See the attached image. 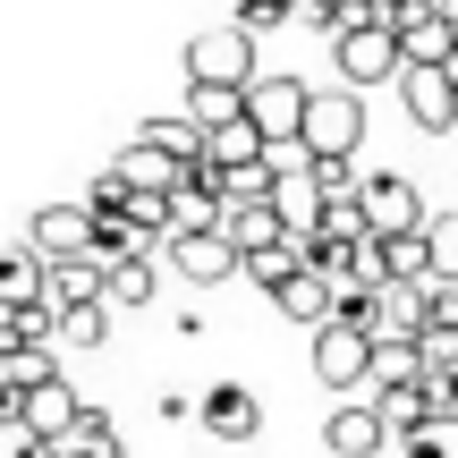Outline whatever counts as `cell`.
Masks as SVG:
<instances>
[{
  "instance_id": "cell-28",
  "label": "cell",
  "mask_w": 458,
  "mask_h": 458,
  "mask_svg": "<svg viewBox=\"0 0 458 458\" xmlns=\"http://www.w3.org/2000/svg\"><path fill=\"white\" fill-rule=\"evenodd\" d=\"M60 340H68V348H102V340H111V306H85V314H60Z\"/></svg>"
},
{
  "instance_id": "cell-17",
  "label": "cell",
  "mask_w": 458,
  "mask_h": 458,
  "mask_svg": "<svg viewBox=\"0 0 458 458\" xmlns=\"http://www.w3.org/2000/svg\"><path fill=\"white\" fill-rule=\"evenodd\" d=\"M272 306L289 314V323H314V331H323V323H331V306H340V289H331L323 272H297L289 289H272Z\"/></svg>"
},
{
  "instance_id": "cell-2",
  "label": "cell",
  "mask_w": 458,
  "mask_h": 458,
  "mask_svg": "<svg viewBox=\"0 0 458 458\" xmlns=\"http://www.w3.org/2000/svg\"><path fill=\"white\" fill-rule=\"evenodd\" d=\"M357 136H365V102L331 85V94H314V102H306L297 153H306V162H357Z\"/></svg>"
},
{
  "instance_id": "cell-18",
  "label": "cell",
  "mask_w": 458,
  "mask_h": 458,
  "mask_svg": "<svg viewBox=\"0 0 458 458\" xmlns=\"http://www.w3.org/2000/svg\"><path fill=\"white\" fill-rule=\"evenodd\" d=\"M416 382H425V374H416ZM416 382H408V391H374V416H382V433H391L399 450L433 425V408H425V391H416Z\"/></svg>"
},
{
  "instance_id": "cell-24",
  "label": "cell",
  "mask_w": 458,
  "mask_h": 458,
  "mask_svg": "<svg viewBox=\"0 0 458 458\" xmlns=\"http://www.w3.org/2000/svg\"><path fill=\"white\" fill-rule=\"evenodd\" d=\"M26 306H43V263L0 255V314H26Z\"/></svg>"
},
{
  "instance_id": "cell-27",
  "label": "cell",
  "mask_w": 458,
  "mask_h": 458,
  "mask_svg": "<svg viewBox=\"0 0 458 458\" xmlns=\"http://www.w3.org/2000/svg\"><path fill=\"white\" fill-rule=\"evenodd\" d=\"M374 246H382V238H374ZM382 280H408V289H425V229L382 246Z\"/></svg>"
},
{
  "instance_id": "cell-33",
  "label": "cell",
  "mask_w": 458,
  "mask_h": 458,
  "mask_svg": "<svg viewBox=\"0 0 458 458\" xmlns=\"http://www.w3.org/2000/svg\"><path fill=\"white\" fill-rule=\"evenodd\" d=\"M17 458H68V450H51V442H17Z\"/></svg>"
},
{
  "instance_id": "cell-30",
  "label": "cell",
  "mask_w": 458,
  "mask_h": 458,
  "mask_svg": "<svg viewBox=\"0 0 458 458\" xmlns=\"http://www.w3.org/2000/svg\"><path fill=\"white\" fill-rule=\"evenodd\" d=\"M425 331H458V289H425Z\"/></svg>"
},
{
  "instance_id": "cell-22",
  "label": "cell",
  "mask_w": 458,
  "mask_h": 458,
  "mask_svg": "<svg viewBox=\"0 0 458 458\" xmlns=\"http://www.w3.org/2000/svg\"><path fill=\"white\" fill-rule=\"evenodd\" d=\"M153 263H162V255H136V263H102V306H145V297H153Z\"/></svg>"
},
{
  "instance_id": "cell-31",
  "label": "cell",
  "mask_w": 458,
  "mask_h": 458,
  "mask_svg": "<svg viewBox=\"0 0 458 458\" xmlns=\"http://www.w3.org/2000/svg\"><path fill=\"white\" fill-rule=\"evenodd\" d=\"M280 17H289V9H272V0H255V9H238V34H246V43H255V34H272Z\"/></svg>"
},
{
  "instance_id": "cell-16",
  "label": "cell",
  "mask_w": 458,
  "mask_h": 458,
  "mask_svg": "<svg viewBox=\"0 0 458 458\" xmlns=\"http://www.w3.org/2000/svg\"><path fill=\"white\" fill-rule=\"evenodd\" d=\"M43 306H51V314L102 306V263H60V272H43Z\"/></svg>"
},
{
  "instance_id": "cell-5",
  "label": "cell",
  "mask_w": 458,
  "mask_h": 458,
  "mask_svg": "<svg viewBox=\"0 0 458 458\" xmlns=\"http://www.w3.org/2000/svg\"><path fill=\"white\" fill-rule=\"evenodd\" d=\"M26 255L43 263V272L94 263V213H85V204H43V213L26 221Z\"/></svg>"
},
{
  "instance_id": "cell-32",
  "label": "cell",
  "mask_w": 458,
  "mask_h": 458,
  "mask_svg": "<svg viewBox=\"0 0 458 458\" xmlns=\"http://www.w3.org/2000/svg\"><path fill=\"white\" fill-rule=\"evenodd\" d=\"M0 425H9V433H26V391H9V382H0Z\"/></svg>"
},
{
  "instance_id": "cell-12",
  "label": "cell",
  "mask_w": 458,
  "mask_h": 458,
  "mask_svg": "<svg viewBox=\"0 0 458 458\" xmlns=\"http://www.w3.org/2000/svg\"><path fill=\"white\" fill-rule=\"evenodd\" d=\"M170 263H179V280H196V289H213V280L246 272V263H238V246H229L221 229H204V238H170Z\"/></svg>"
},
{
  "instance_id": "cell-7",
  "label": "cell",
  "mask_w": 458,
  "mask_h": 458,
  "mask_svg": "<svg viewBox=\"0 0 458 458\" xmlns=\"http://www.w3.org/2000/svg\"><path fill=\"white\" fill-rule=\"evenodd\" d=\"M399 102H408V119L425 136L458 128V77H450V68H399Z\"/></svg>"
},
{
  "instance_id": "cell-4",
  "label": "cell",
  "mask_w": 458,
  "mask_h": 458,
  "mask_svg": "<svg viewBox=\"0 0 458 458\" xmlns=\"http://www.w3.org/2000/svg\"><path fill=\"white\" fill-rule=\"evenodd\" d=\"M187 85H213V94H246L255 85V43L238 26H213L187 43Z\"/></svg>"
},
{
  "instance_id": "cell-19",
  "label": "cell",
  "mask_w": 458,
  "mask_h": 458,
  "mask_svg": "<svg viewBox=\"0 0 458 458\" xmlns=\"http://www.w3.org/2000/svg\"><path fill=\"white\" fill-rule=\"evenodd\" d=\"M221 238L238 246V263H246V255H263V246H280L289 229H280L272 204H238V213H221Z\"/></svg>"
},
{
  "instance_id": "cell-9",
  "label": "cell",
  "mask_w": 458,
  "mask_h": 458,
  "mask_svg": "<svg viewBox=\"0 0 458 458\" xmlns=\"http://www.w3.org/2000/svg\"><path fill=\"white\" fill-rule=\"evenodd\" d=\"M85 416V391H68V382H43V391H26V433L17 442H68V425Z\"/></svg>"
},
{
  "instance_id": "cell-29",
  "label": "cell",
  "mask_w": 458,
  "mask_h": 458,
  "mask_svg": "<svg viewBox=\"0 0 458 458\" xmlns=\"http://www.w3.org/2000/svg\"><path fill=\"white\" fill-rule=\"evenodd\" d=\"M408 458H458V416H433V425L408 442Z\"/></svg>"
},
{
  "instance_id": "cell-11",
  "label": "cell",
  "mask_w": 458,
  "mask_h": 458,
  "mask_svg": "<svg viewBox=\"0 0 458 458\" xmlns=\"http://www.w3.org/2000/svg\"><path fill=\"white\" fill-rule=\"evenodd\" d=\"M111 179L128 187V196H179V187H187V170L170 162V153H153L145 136H136V145H128V153L111 162Z\"/></svg>"
},
{
  "instance_id": "cell-25",
  "label": "cell",
  "mask_w": 458,
  "mask_h": 458,
  "mask_svg": "<svg viewBox=\"0 0 458 458\" xmlns=\"http://www.w3.org/2000/svg\"><path fill=\"white\" fill-rule=\"evenodd\" d=\"M145 145H153V153H170L179 170H204V128H187V119H153Z\"/></svg>"
},
{
  "instance_id": "cell-13",
  "label": "cell",
  "mask_w": 458,
  "mask_h": 458,
  "mask_svg": "<svg viewBox=\"0 0 458 458\" xmlns=\"http://www.w3.org/2000/svg\"><path fill=\"white\" fill-rule=\"evenodd\" d=\"M374 340H425V289H408V280H382L374 289Z\"/></svg>"
},
{
  "instance_id": "cell-23",
  "label": "cell",
  "mask_w": 458,
  "mask_h": 458,
  "mask_svg": "<svg viewBox=\"0 0 458 458\" xmlns=\"http://www.w3.org/2000/svg\"><path fill=\"white\" fill-rule=\"evenodd\" d=\"M246 119V94H213V85H187V128H204V145H213L221 128H238Z\"/></svg>"
},
{
  "instance_id": "cell-26",
  "label": "cell",
  "mask_w": 458,
  "mask_h": 458,
  "mask_svg": "<svg viewBox=\"0 0 458 458\" xmlns=\"http://www.w3.org/2000/svg\"><path fill=\"white\" fill-rule=\"evenodd\" d=\"M0 382L9 391H43V382H60V365H51V348H9L0 357Z\"/></svg>"
},
{
  "instance_id": "cell-8",
  "label": "cell",
  "mask_w": 458,
  "mask_h": 458,
  "mask_svg": "<svg viewBox=\"0 0 458 458\" xmlns=\"http://www.w3.org/2000/svg\"><path fill=\"white\" fill-rule=\"evenodd\" d=\"M365 357H374V340L348 323H323L314 331V374L331 382V391H365Z\"/></svg>"
},
{
  "instance_id": "cell-1",
  "label": "cell",
  "mask_w": 458,
  "mask_h": 458,
  "mask_svg": "<svg viewBox=\"0 0 458 458\" xmlns=\"http://www.w3.org/2000/svg\"><path fill=\"white\" fill-rule=\"evenodd\" d=\"M331 60H340V94L365 102V85H399V34L374 9H357V26L331 43Z\"/></svg>"
},
{
  "instance_id": "cell-21",
  "label": "cell",
  "mask_w": 458,
  "mask_h": 458,
  "mask_svg": "<svg viewBox=\"0 0 458 458\" xmlns=\"http://www.w3.org/2000/svg\"><path fill=\"white\" fill-rule=\"evenodd\" d=\"M416 374H425V357H416L408 340H374V357H365V391H408Z\"/></svg>"
},
{
  "instance_id": "cell-10",
  "label": "cell",
  "mask_w": 458,
  "mask_h": 458,
  "mask_svg": "<svg viewBox=\"0 0 458 458\" xmlns=\"http://www.w3.org/2000/svg\"><path fill=\"white\" fill-rule=\"evenodd\" d=\"M196 416H204V433H221V442H255V433H263L255 391H238V382H213V391L196 399Z\"/></svg>"
},
{
  "instance_id": "cell-15",
  "label": "cell",
  "mask_w": 458,
  "mask_h": 458,
  "mask_svg": "<svg viewBox=\"0 0 458 458\" xmlns=\"http://www.w3.org/2000/svg\"><path fill=\"white\" fill-rule=\"evenodd\" d=\"M272 213H280V229H289L297 246H314V229H323V196H314L306 170H289V179L272 187Z\"/></svg>"
},
{
  "instance_id": "cell-14",
  "label": "cell",
  "mask_w": 458,
  "mask_h": 458,
  "mask_svg": "<svg viewBox=\"0 0 458 458\" xmlns=\"http://www.w3.org/2000/svg\"><path fill=\"white\" fill-rule=\"evenodd\" d=\"M323 442H331V458H382V450H391V433H382L374 399H357V408H340L323 425Z\"/></svg>"
},
{
  "instance_id": "cell-6",
  "label": "cell",
  "mask_w": 458,
  "mask_h": 458,
  "mask_svg": "<svg viewBox=\"0 0 458 458\" xmlns=\"http://www.w3.org/2000/svg\"><path fill=\"white\" fill-rule=\"evenodd\" d=\"M306 102H314V85L306 77H255L246 85V119H255V136L263 145H297V128H306Z\"/></svg>"
},
{
  "instance_id": "cell-3",
  "label": "cell",
  "mask_w": 458,
  "mask_h": 458,
  "mask_svg": "<svg viewBox=\"0 0 458 458\" xmlns=\"http://www.w3.org/2000/svg\"><path fill=\"white\" fill-rule=\"evenodd\" d=\"M357 213H365V238H416L425 229V196H416V179H399V170H374V179L357 187Z\"/></svg>"
},
{
  "instance_id": "cell-20",
  "label": "cell",
  "mask_w": 458,
  "mask_h": 458,
  "mask_svg": "<svg viewBox=\"0 0 458 458\" xmlns=\"http://www.w3.org/2000/svg\"><path fill=\"white\" fill-rule=\"evenodd\" d=\"M425 289H458V213H425Z\"/></svg>"
}]
</instances>
